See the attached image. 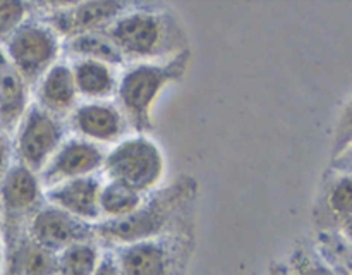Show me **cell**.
Returning <instances> with one entry per match:
<instances>
[{"instance_id": "obj_1", "label": "cell", "mask_w": 352, "mask_h": 275, "mask_svg": "<svg viewBox=\"0 0 352 275\" xmlns=\"http://www.w3.org/2000/svg\"><path fill=\"white\" fill-rule=\"evenodd\" d=\"M182 67L184 64L174 60L168 65L140 64L124 72L117 93H119L120 107L133 126L143 129L150 124L148 116L151 105L160 95L162 88L168 81L175 79V71L177 69L181 71Z\"/></svg>"}, {"instance_id": "obj_2", "label": "cell", "mask_w": 352, "mask_h": 275, "mask_svg": "<svg viewBox=\"0 0 352 275\" xmlns=\"http://www.w3.org/2000/svg\"><path fill=\"white\" fill-rule=\"evenodd\" d=\"M172 23L165 16L150 10L119 14L107 36L129 57H157L165 50Z\"/></svg>"}, {"instance_id": "obj_3", "label": "cell", "mask_w": 352, "mask_h": 275, "mask_svg": "<svg viewBox=\"0 0 352 275\" xmlns=\"http://www.w3.org/2000/svg\"><path fill=\"white\" fill-rule=\"evenodd\" d=\"M105 168L113 181L140 192L158 181L164 170V160L150 140L133 138L110 151Z\"/></svg>"}, {"instance_id": "obj_4", "label": "cell", "mask_w": 352, "mask_h": 275, "mask_svg": "<svg viewBox=\"0 0 352 275\" xmlns=\"http://www.w3.org/2000/svg\"><path fill=\"white\" fill-rule=\"evenodd\" d=\"M7 54L24 81H34L54 65L58 41L43 24L23 23L7 38Z\"/></svg>"}, {"instance_id": "obj_5", "label": "cell", "mask_w": 352, "mask_h": 275, "mask_svg": "<svg viewBox=\"0 0 352 275\" xmlns=\"http://www.w3.org/2000/svg\"><path fill=\"white\" fill-rule=\"evenodd\" d=\"M17 131V151L31 170H40L60 146L62 127L55 116L40 107L26 110Z\"/></svg>"}, {"instance_id": "obj_6", "label": "cell", "mask_w": 352, "mask_h": 275, "mask_svg": "<svg viewBox=\"0 0 352 275\" xmlns=\"http://www.w3.org/2000/svg\"><path fill=\"white\" fill-rule=\"evenodd\" d=\"M102 162L103 155L98 146L86 140H69L52 155L43 170V179L48 184H58L69 179L86 177Z\"/></svg>"}, {"instance_id": "obj_7", "label": "cell", "mask_w": 352, "mask_h": 275, "mask_svg": "<svg viewBox=\"0 0 352 275\" xmlns=\"http://www.w3.org/2000/svg\"><path fill=\"white\" fill-rule=\"evenodd\" d=\"M31 236L34 243L47 250H58L71 244L81 243L88 230L78 217L71 215L58 206L43 208L34 215L31 223Z\"/></svg>"}, {"instance_id": "obj_8", "label": "cell", "mask_w": 352, "mask_h": 275, "mask_svg": "<svg viewBox=\"0 0 352 275\" xmlns=\"http://www.w3.org/2000/svg\"><path fill=\"white\" fill-rule=\"evenodd\" d=\"M48 198L58 208L65 210L78 219L91 220L98 215L100 186L98 181L91 177H78L58 182L50 189Z\"/></svg>"}, {"instance_id": "obj_9", "label": "cell", "mask_w": 352, "mask_h": 275, "mask_svg": "<svg viewBox=\"0 0 352 275\" xmlns=\"http://www.w3.org/2000/svg\"><path fill=\"white\" fill-rule=\"evenodd\" d=\"M71 122L81 136L98 141H113L122 134L124 117L109 103H86L72 112Z\"/></svg>"}, {"instance_id": "obj_10", "label": "cell", "mask_w": 352, "mask_h": 275, "mask_svg": "<svg viewBox=\"0 0 352 275\" xmlns=\"http://www.w3.org/2000/svg\"><path fill=\"white\" fill-rule=\"evenodd\" d=\"M122 7V3L119 2L74 3L64 12H58V16L54 19V24L64 34L79 36V34L91 33V30H96L98 26L119 16Z\"/></svg>"}, {"instance_id": "obj_11", "label": "cell", "mask_w": 352, "mask_h": 275, "mask_svg": "<svg viewBox=\"0 0 352 275\" xmlns=\"http://www.w3.org/2000/svg\"><path fill=\"white\" fill-rule=\"evenodd\" d=\"M78 96L72 69L65 64H54L41 78L38 86L40 109L47 110L52 116L67 113L72 109Z\"/></svg>"}, {"instance_id": "obj_12", "label": "cell", "mask_w": 352, "mask_h": 275, "mask_svg": "<svg viewBox=\"0 0 352 275\" xmlns=\"http://www.w3.org/2000/svg\"><path fill=\"white\" fill-rule=\"evenodd\" d=\"M40 196V184L26 165L9 168L0 181V201L9 213H24L33 208Z\"/></svg>"}, {"instance_id": "obj_13", "label": "cell", "mask_w": 352, "mask_h": 275, "mask_svg": "<svg viewBox=\"0 0 352 275\" xmlns=\"http://www.w3.org/2000/svg\"><path fill=\"white\" fill-rule=\"evenodd\" d=\"M26 112V81L0 54V127L10 129Z\"/></svg>"}, {"instance_id": "obj_14", "label": "cell", "mask_w": 352, "mask_h": 275, "mask_svg": "<svg viewBox=\"0 0 352 275\" xmlns=\"http://www.w3.org/2000/svg\"><path fill=\"white\" fill-rule=\"evenodd\" d=\"M119 268L122 275H167V251L157 243H136L120 253Z\"/></svg>"}, {"instance_id": "obj_15", "label": "cell", "mask_w": 352, "mask_h": 275, "mask_svg": "<svg viewBox=\"0 0 352 275\" xmlns=\"http://www.w3.org/2000/svg\"><path fill=\"white\" fill-rule=\"evenodd\" d=\"M78 95L86 98H105L116 89V76L109 64L93 58H81L72 67Z\"/></svg>"}, {"instance_id": "obj_16", "label": "cell", "mask_w": 352, "mask_h": 275, "mask_svg": "<svg viewBox=\"0 0 352 275\" xmlns=\"http://www.w3.org/2000/svg\"><path fill=\"white\" fill-rule=\"evenodd\" d=\"M155 206L157 205L146 210H136L131 215L112 220V222L105 223L102 230L105 232V236L116 237L120 241H136L140 237L151 236L164 223V213L157 212Z\"/></svg>"}, {"instance_id": "obj_17", "label": "cell", "mask_w": 352, "mask_h": 275, "mask_svg": "<svg viewBox=\"0 0 352 275\" xmlns=\"http://www.w3.org/2000/svg\"><path fill=\"white\" fill-rule=\"evenodd\" d=\"M57 270V261L52 251L34 241H24L12 258V275H52Z\"/></svg>"}, {"instance_id": "obj_18", "label": "cell", "mask_w": 352, "mask_h": 275, "mask_svg": "<svg viewBox=\"0 0 352 275\" xmlns=\"http://www.w3.org/2000/svg\"><path fill=\"white\" fill-rule=\"evenodd\" d=\"M71 50L79 54L82 58H93V60L105 62V64H122L124 55L119 48L110 41L109 36L95 33H85L74 36L71 41Z\"/></svg>"}, {"instance_id": "obj_19", "label": "cell", "mask_w": 352, "mask_h": 275, "mask_svg": "<svg viewBox=\"0 0 352 275\" xmlns=\"http://www.w3.org/2000/svg\"><path fill=\"white\" fill-rule=\"evenodd\" d=\"M140 192L120 184V182L112 181L109 186L100 189V208L103 210V213H107L110 217H116V219H120V217L131 215L133 212H136L140 208Z\"/></svg>"}, {"instance_id": "obj_20", "label": "cell", "mask_w": 352, "mask_h": 275, "mask_svg": "<svg viewBox=\"0 0 352 275\" xmlns=\"http://www.w3.org/2000/svg\"><path fill=\"white\" fill-rule=\"evenodd\" d=\"M98 251L85 243H76L62 251L57 261L60 275H93L98 265Z\"/></svg>"}, {"instance_id": "obj_21", "label": "cell", "mask_w": 352, "mask_h": 275, "mask_svg": "<svg viewBox=\"0 0 352 275\" xmlns=\"http://www.w3.org/2000/svg\"><path fill=\"white\" fill-rule=\"evenodd\" d=\"M327 208L342 226L352 222V174L342 172L327 191Z\"/></svg>"}, {"instance_id": "obj_22", "label": "cell", "mask_w": 352, "mask_h": 275, "mask_svg": "<svg viewBox=\"0 0 352 275\" xmlns=\"http://www.w3.org/2000/svg\"><path fill=\"white\" fill-rule=\"evenodd\" d=\"M26 3L0 2V38H9L26 17Z\"/></svg>"}, {"instance_id": "obj_23", "label": "cell", "mask_w": 352, "mask_h": 275, "mask_svg": "<svg viewBox=\"0 0 352 275\" xmlns=\"http://www.w3.org/2000/svg\"><path fill=\"white\" fill-rule=\"evenodd\" d=\"M291 275H339L332 267L322 261L320 258L306 253V251H298L292 260Z\"/></svg>"}, {"instance_id": "obj_24", "label": "cell", "mask_w": 352, "mask_h": 275, "mask_svg": "<svg viewBox=\"0 0 352 275\" xmlns=\"http://www.w3.org/2000/svg\"><path fill=\"white\" fill-rule=\"evenodd\" d=\"M352 144V96L347 100L337 120L336 134H333V151L336 155L342 153L347 146Z\"/></svg>"}, {"instance_id": "obj_25", "label": "cell", "mask_w": 352, "mask_h": 275, "mask_svg": "<svg viewBox=\"0 0 352 275\" xmlns=\"http://www.w3.org/2000/svg\"><path fill=\"white\" fill-rule=\"evenodd\" d=\"M9 162H10V141L3 131H0V181L9 170Z\"/></svg>"}, {"instance_id": "obj_26", "label": "cell", "mask_w": 352, "mask_h": 275, "mask_svg": "<svg viewBox=\"0 0 352 275\" xmlns=\"http://www.w3.org/2000/svg\"><path fill=\"white\" fill-rule=\"evenodd\" d=\"M93 275H122V274H120V268L116 261L110 260V258L109 260L105 258V260H102L98 265H96Z\"/></svg>"}, {"instance_id": "obj_27", "label": "cell", "mask_w": 352, "mask_h": 275, "mask_svg": "<svg viewBox=\"0 0 352 275\" xmlns=\"http://www.w3.org/2000/svg\"><path fill=\"white\" fill-rule=\"evenodd\" d=\"M336 164H340L336 165L337 168H340L342 172H347V174H352V144L347 146L342 153L336 155Z\"/></svg>"}, {"instance_id": "obj_28", "label": "cell", "mask_w": 352, "mask_h": 275, "mask_svg": "<svg viewBox=\"0 0 352 275\" xmlns=\"http://www.w3.org/2000/svg\"><path fill=\"white\" fill-rule=\"evenodd\" d=\"M344 230H346L347 237H349V241H351V244H352V222L346 223V226H344Z\"/></svg>"}, {"instance_id": "obj_29", "label": "cell", "mask_w": 352, "mask_h": 275, "mask_svg": "<svg viewBox=\"0 0 352 275\" xmlns=\"http://www.w3.org/2000/svg\"><path fill=\"white\" fill-rule=\"evenodd\" d=\"M347 268H349V274L352 275V258L349 260V265H347Z\"/></svg>"}]
</instances>
